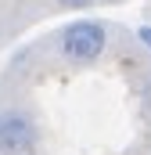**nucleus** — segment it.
I'll return each mask as SVG.
<instances>
[{"mask_svg": "<svg viewBox=\"0 0 151 155\" xmlns=\"http://www.w3.org/2000/svg\"><path fill=\"white\" fill-rule=\"evenodd\" d=\"M58 43H61V54L72 65H94L108 51V29L94 18H76L61 29Z\"/></svg>", "mask_w": 151, "mask_h": 155, "instance_id": "1", "label": "nucleus"}, {"mask_svg": "<svg viewBox=\"0 0 151 155\" xmlns=\"http://www.w3.org/2000/svg\"><path fill=\"white\" fill-rule=\"evenodd\" d=\"M0 152L4 155H33L36 152V123L22 112L0 116Z\"/></svg>", "mask_w": 151, "mask_h": 155, "instance_id": "2", "label": "nucleus"}, {"mask_svg": "<svg viewBox=\"0 0 151 155\" xmlns=\"http://www.w3.org/2000/svg\"><path fill=\"white\" fill-rule=\"evenodd\" d=\"M58 7H65V11H86V7H97V4H104V0H54Z\"/></svg>", "mask_w": 151, "mask_h": 155, "instance_id": "3", "label": "nucleus"}, {"mask_svg": "<svg viewBox=\"0 0 151 155\" xmlns=\"http://www.w3.org/2000/svg\"><path fill=\"white\" fill-rule=\"evenodd\" d=\"M137 40H140V43L151 51V25H140V29H137Z\"/></svg>", "mask_w": 151, "mask_h": 155, "instance_id": "4", "label": "nucleus"}]
</instances>
